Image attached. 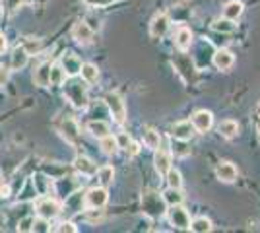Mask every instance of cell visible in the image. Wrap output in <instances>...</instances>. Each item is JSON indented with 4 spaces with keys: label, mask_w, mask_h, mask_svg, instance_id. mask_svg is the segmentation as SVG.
I'll list each match as a JSON object with an SVG mask.
<instances>
[{
    "label": "cell",
    "mask_w": 260,
    "mask_h": 233,
    "mask_svg": "<svg viewBox=\"0 0 260 233\" xmlns=\"http://www.w3.org/2000/svg\"><path fill=\"white\" fill-rule=\"evenodd\" d=\"M142 212L152 220L163 218L167 212V202L163 200V196L157 190H146L142 196Z\"/></svg>",
    "instance_id": "cell-1"
},
{
    "label": "cell",
    "mask_w": 260,
    "mask_h": 233,
    "mask_svg": "<svg viewBox=\"0 0 260 233\" xmlns=\"http://www.w3.org/2000/svg\"><path fill=\"white\" fill-rule=\"evenodd\" d=\"M62 86H64L66 99L70 101V103H72L76 109H84V107H87V101H89V97H87L86 82L76 80V76H72V80H70V82H64Z\"/></svg>",
    "instance_id": "cell-2"
},
{
    "label": "cell",
    "mask_w": 260,
    "mask_h": 233,
    "mask_svg": "<svg viewBox=\"0 0 260 233\" xmlns=\"http://www.w3.org/2000/svg\"><path fill=\"white\" fill-rule=\"evenodd\" d=\"M105 105H107L109 113L113 115L115 122L124 124V121H126V105H124V99L120 97L119 93H107Z\"/></svg>",
    "instance_id": "cell-3"
},
{
    "label": "cell",
    "mask_w": 260,
    "mask_h": 233,
    "mask_svg": "<svg viewBox=\"0 0 260 233\" xmlns=\"http://www.w3.org/2000/svg\"><path fill=\"white\" fill-rule=\"evenodd\" d=\"M167 216H169V222L173 227L177 229H188L190 227V216H188V212L184 206L181 204H173V206H169V210L165 212Z\"/></svg>",
    "instance_id": "cell-4"
},
{
    "label": "cell",
    "mask_w": 260,
    "mask_h": 233,
    "mask_svg": "<svg viewBox=\"0 0 260 233\" xmlns=\"http://www.w3.org/2000/svg\"><path fill=\"white\" fill-rule=\"evenodd\" d=\"M107 190L105 187H95V189H89L84 196V206L91 208V210H99L107 204Z\"/></svg>",
    "instance_id": "cell-5"
},
{
    "label": "cell",
    "mask_w": 260,
    "mask_h": 233,
    "mask_svg": "<svg viewBox=\"0 0 260 233\" xmlns=\"http://www.w3.org/2000/svg\"><path fill=\"white\" fill-rule=\"evenodd\" d=\"M37 210V216L39 218H45V220H53L60 214V204L54 198H41L35 206Z\"/></svg>",
    "instance_id": "cell-6"
},
{
    "label": "cell",
    "mask_w": 260,
    "mask_h": 233,
    "mask_svg": "<svg viewBox=\"0 0 260 233\" xmlns=\"http://www.w3.org/2000/svg\"><path fill=\"white\" fill-rule=\"evenodd\" d=\"M212 124H214V115L206 109H198V111L192 115V126H194V130L198 132H208L210 128H212Z\"/></svg>",
    "instance_id": "cell-7"
},
{
    "label": "cell",
    "mask_w": 260,
    "mask_h": 233,
    "mask_svg": "<svg viewBox=\"0 0 260 233\" xmlns=\"http://www.w3.org/2000/svg\"><path fill=\"white\" fill-rule=\"evenodd\" d=\"M72 37H74L80 45H89L93 41V29H91L86 22H78V23H74V27H72Z\"/></svg>",
    "instance_id": "cell-8"
},
{
    "label": "cell",
    "mask_w": 260,
    "mask_h": 233,
    "mask_svg": "<svg viewBox=\"0 0 260 233\" xmlns=\"http://www.w3.org/2000/svg\"><path fill=\"white\" fill-rule=\"evenodd\" d=\"M169 25H171L169 16H167V14H157L152 20V23H150V35L155 37V39H157V37H163V35L167 34Z\"/></svg>",
    "instance_id": "cell-9"
},
{
    "label": "cell",
    "mask_w": 260,
    "mask_h": 233,
    "mask_svg": "<svg viewBox=\"0 0 260 233\" xmlns=\"http://www.w3.org/2000/svg\"><path fill=\"white\" fill-rule=\"evenodd\" d=\"M171 136L175 140H190L194 136V126L190 121H179L171 128Z\"/></svg>",
    "instance_id": "cell-10"
},
{
    "label": "cell",
    "mask_w": 260,
    "mask_h": 233,
    "mask_svg": "<svg viewBox=\"0 0 260 233\" xmlns=\"http://www.w3.org/2000/svg\"><path fill=\"white\" fill-rule=\"evenodd\" d=\"M80 187V183H78L74 177H64V179H56V183H54V189H56V194H60L62 198L66 196H70V194H74Z\"/></svg>",
    "instance_id": "cell-11"
},
{
    "label": "cell",
    "mask_w": 260,
    "mask_h": 233,
    "mask_svg": "<svg viewBox=\"0 0 260 233\" xmlns=\"http://www.w3.org/2000/svg\"><path fill=\"white\" fill-rule=\"evenodd\" d=\"M212 62H214V66H216L217 70H228V68L233 66L235 56H233V53L228 51V49H219V51H216L214 56H212Z\"/></svg>",
    "instance_id": "cell-12"
},
{
    "label": "cell",
    "mask_w": 260,
    "mask_h": 233,
    "mask_svg": "<svg viewBox=\"0 0 260 233\" xmlns=\"http://www.w3.org/2000/svg\"><path fill=\"white\" fill-rule=\"evenodd\" d=\"M60 66L64 68L66 76H78L80 74V70H82V60L78 58L76 55H72V53H66L62 56V60H60Z\"/></svg>",
    "instance_id": "cell-13"
},
{
    "label": "cell",
    "mask_w": 260,
    "mask_h": 233,
    "mask_svg": "<svg viewBox=\"0 0 260 233\" xmlns=\"http://www.w3.org/2000/svg\"><path fill=\"white\" fill-rule=\"evenodd\" d=\"M153 163H155V171L159 175H167V171L171 169V154L167 150H155V157H153Z\"/></svg>",
    "instance_id": "cell-14"
},
{
    "label": "cell",
    "mask_w": 260,
    "mask_h": 233,
    "mask_svg": "<svg viewBox=\"0 0 260 233\" xmlns=\"http://www.w3.org/2000/svg\"><path fill=\"white\" fill-rule=\"evenodd\" d=\"M216 175L223 183H233L237 179V167L231 161H219V165L216 167Z\"/></svg>",
    "instance_id": "cell-15"
},
{
    "label": "cell",
    "mask_w": 260,
    "mask_h": 233,
    "mask_svg": "<svg viewBox=\"0 0 260 233\" xmlns=\"http://www.w3.org/2000/svg\"><path fill=\"white\" fill-rule=\"evenodd\" d=\"M60 134L66 138V142L70 144H78L80 140V128H78V122L74 119H66L60 126Z\"/></svg>",
    "instance_id": "cell-16"
},
{
    "label": "cell",
    "mask_w": 260,
    "mask_h": 233,
    "mask_svg": "<svg viewBox=\"0 0 260 233\" xmlns=\"http://www.w3.org/2000/svg\"><path fill=\"white\" fill-rule=\"evenodd\" d=\"M74 167H76L78 173H82V175H86V177H91V175H95V171H98V165L86 157V155H78L76 159H74Z\"/></svg>",
    "instance_id": "cell-17"
},
{
    "label": "cell",
    "mask_w": 260,
    "mask_h": 233,
    "mask_svg": "<svg viewBox=\"0 0 260 233\" xmlns=\"http://www.w3.org/2000/svg\"><path fill=\"white\" fill-rule=\"evenodd\" d=\"M27 60H29V53H27L23 47H16V49L12 51V56H10L12 70H22V68L27 64Z\"/></svg>",
    "instance_id": "cell-18"
},
{
    "label": "cell",
    "mask_w": 260,
    "mask_h": 233,
    "mask_svg": "<svg viewBox=\"0 0 260 233\" xmlns=\"http://www.w3.org/2000/svg\"><path fill=\"white\" fill-rule=\"evenodd\" d=\"M175 45H177L179 51L190 49V45H192V31L188 27H179L177 35H175Z\"/></svg>",
    "instance_id": "cell-19"
},
{
    "label": "cell",
    "mask_w": 260,
    "mask_h": 233,
    "mask_svg": "<svg viewBox=\"0 0 260 233\" xmlns=\"http://www.w3.org/2000/svg\"><path fill=\"white\" fill-rule=\"evenodd\" d=\"M49 78H51V62H43L41 66L35 68V74H33V82L37 86H49Z\"/></svg>",
    "instance_id": "cell-20"
},
{
    "label": "cell",
    "mask_w": 260,
    "mask_h": 233,
    "mask_svg": "<svg viewBox=\"0 0 260 233\" xmlns=\"http://www.w3.org/2000/svg\"><path fill=\"white\" fill-rule=\"evenodd\" d=\"M243 2H239V0H231L228 2L225 6H223V18H228V20H233V22H237L239 18H241V14H243Z\"/></svg>",
    "instance_id": "cell-21"
},
{
    "label": "cell",
    "mask_w": 260,
    "mask_h": 233,
    "mask_svg": "<svg viewBox=\"0 0 260 233\" xmlns=\"http://www.w3.org/2000/svg\"><path fill=\"white\" fill-rule=\"evenodd\" d=\"M87 132L101 140L103 136H107V134L111 132V128H109V124L105 121H91V122H87Z\"/></svg>",
    "instance_id": "cell-22"
},
{
    "label": "cell",
    "mask_w": 260,
    "mask_h": 233,
    "mask_svg": "<svg viewBox=\"0 0 260 233\" xmlns=\"http://www.w3.org/2000/svg\"><path fill=\"white\" fill-rule=\"evenodd\" d=\"M142 138H144V144L148 146L150 150H157L161 146V136H159V132H155L153 128H144L142 130Z\"/></svg>",
    "instance_id": "cell-23"
},
{
    "label": "cell",
    "mask_w": 260,
    "mask_h": 233,
    "mask_svg": "<svg viewBox=\"0 0 260 233\" xmlns=\"http://www.w3.org/2000/svg\"><path fill=\"white\" fill-rule=\"evenodd\" d=\"M217 130H219V134L223 136V138H228V140H231V138H235L239 132V124L235 121H231V119H228V121H221L219 122V126H217Z\"/></svg>",
    "instance_id": "cell-24"
},
{
    "label": "cell",
    "mask_w": 260,
    "mask_h": 233,
    "mask_svg": "<svg viewBox=\"0 0 260 233\" xmlns=\"http://www.w3.org/2000/svg\"><path fill=\"white\" fill-rule=\"evenodd\" d=\"M188 229L194 233H208L214 229V225H212V222L208 220L206 216H198V218H194V220L190 222V227H188Z\"/></svg>",
    "instance_id": "cell-25"
},
{
    "label": "cell",
    "mask_w": 260,
    "mask_h": 233,
    "mask_svg": "<svg viewBox=\"0 0 260 233\" xmlns=\"http://www.w3.org/2000/svg\"><path fill=\"white\" fill-rule=\"evenodd\" d=\"M98 179H99V185L101 187H105L107 189L109 185L113 183V179H115V169H113V165H103V167H99L98 171Z\"/></svg>",
    "instance_id": "cell-26"
},
{
    "label": "cell",
    "mask_w": 260,
    "mask_h": 233,
    "mask_svg": "<svg viewBox=\"0 0 260 233\" xmlns=\"http://www.w3.org/2000/svg\"><path fill=\"white\" fill-rule=\"evenodd\" d=\"M101 152L105 155H115L119 152V144H117V138H113L111 134L101 138Z\"/></svg>",
    "instance_id": "cell-27"
},
{
    "label": "cell",
    "mask_w": 260,
    "mask_h": 233,
    "mask_svg": "<svg viewBox=\"0 0 260 233\" xmlns=\"http://www.w3.org/2000/svg\"><path fill=\"white\" fill-rule=\"evenodd\" d=\"M66 72L64 68L60 66V64H56V66H51V78H49V84L51 86H62L66 82Z\"/></svg>",
    "instance_id": "cell-28"
},
{
    "label": "cell",
    "mask_w": 260,
    "mask_h": 233,
    "mask_svg": "<svg viewBox=\"0 0 260 233\" xmlns=\"http://www.w3.org/2000/svg\"><path fill=\"white\" fill-rule=\"evenodd\" d=\"M80 74H82V78H84V82H86V84H93V82H98L99 70H98L95 64H82Z\"/></svg>",
    "instance_id": "cell-29"
},
{
    "label": "cell",
    "mask_w": 260,
    "mask_h": 233,
    "mask_svg": "<svg viewBox=\"0 0 260 233\" xmlns=\"http://www.w3.org/2000/svg\"><path fill=\"white\" fill-rule=\"evenodd\" d=\"M212 27H214V31H219V34H233L237 25L233 23V20L219 18V20H216V22L212 23Z\"/></svg>",
    "instance_id": "cell-30"
},
{
    "label": "cell",
    "mask_w": 260,
    "mask_h": 233,
    "mask_svg": "<svg viewBox=\"0 0 260 233\" xmlns=\"http://www.w3.org/2000/svg\"><path fill=\"white\" fill-rule=\"evenodd\" d=\"M163 200L167 202V206H173V204H181L183 202V194H181V189H169L165 190V192H161Z\"/></svg>",
    "instance_id": "cell-31"
},
{
    "label": "cell",
    "mask_w": 260,
    "mask_h": 233,
    "mask_svg": "<svg viewBox=\"0 0 260 233\" xmlns=\"http://www.w3.org/2000/svg\"><path fill=\"white\" fill-rule=\"evenodd\" d=\"M31 183H33V189H35V192L45 194V192H47V189H49V185H51V179H47L45 175H35V177L31 179Z\"/></svg>",
    "instance_id": "cell-32"
},
{
    "label": "cell",
    "mask_w": 260,
    "mask_h": 233,
    "mask_svg": "<svg viewBox=\"0 0 260 233\" xmlns=\"http://www.w3.org/2000/svg\"><path fill=\"white\" fill-rule=\"evenodd\" d=\"M165 179H167V183H169L171 189H181V187H183V177H181V173H179L177 169H173V167L167 171Z\"/></svg>",
    "instance_id": "cell-33"
},
{
    "label": "cell",
    "mask_w": 260,
    "mask_h": 233,
    "mask_svg": "<svg viewBox=\"0 0 260 233\" xmlns=\"http://www.w3.org/2000/svg\"><path fill=\"white\" fill-rule=\"evenodd\" d=\"M22 47L29 53V55H37V53L41 51V41L35 39V37H25V41H23Z\"/></svg>",
    "instance_id": "cell-34"
},
{
    "label": "cell",
    "mask_w": 260,
    "mask_h": 233,
    "mask_svg": "<svg viewBox=\"0 0 260 233\" xmlns=\"http://www.w3.org/2000/svg\"><path fill=\"white\" fill-rule=\"evenodd\" d=\"M173 154L177 155V157H186V155L190 154V148L186 146V140H175Z\"/></svg>",
    "instance_id": "cell-35"
},
{
    "label": "cell",
    "mask_w": 260,
    "mask_h": 233,
    "mask_svg": "<svg viewBox=\"0 0 260 233\" xmlns=\"http://www.w3.org/2000/svg\"><path fill=\"white\" fill-rule=\"evenodd\" d=\"M31 231H51L49 220H45V218H37V220H33Z\"/></svg>",
    "instance_id": "cell-36"
},
{
    "label": "cell",
    "mask_w": 260,
    "mask_h": 233,
    "mask_svg": "<svg viewBox=\"0 0 260 233\" xmlns=\"http://www.w3.org/2000/svg\"><path fill=\"white\" fill-rule=\"evenodd\" d=\"M54 231H58V233H76V225L72 222H62L58 227H54Z\"/></svg>",
    "instance_id": "cell-37"
},
{
    "label": "cell",
    "mask_w": 260,
    "mask_h": 233,
    "mask_svg": "<svg viewBox=\"0 0 260 233\" xmlns=\"http://www.w3.org/2000/svg\"><path fill=\"white\" fill-rule=\"evenodd\" d=\"M4 2V8L8 12H14V10H18L22 4H25V0H2Z\"/></svg>",
    "instance_id": "cell-38"
},
{
    "label": "cell",
    "mask_w": 260,
    "mask_h": 233,
    "mask_svg": "<svg viewBox=\"0 0 260 233\" xmlns=\"http://www.w3.org/2000/svg\"><path fill=\"white\" fill-rule=\"evenodd\" d=\"M130 142H132V140H130V136L126 132H120L119 136H117V144H119V150H126Z\"/></svg>",
    "instance_id": "cell-39"
},
{
    "label": "cell",
    "mask_w": 260,
    "mask_h": 233,
    "mask_svg": "<svg viewBox=\"0 0 260 233\" xmlns=\"http://www.w3.org/2000/svg\"><path fill=\"white\" fill-rule=\"evenodd\" d=\"M31 225H33V218H25L22 222L18 223V231H31Z\"/></svg>",
    "instance_id": "cell-40"
},
{
    "label": "cell",
    "mask_w": 260,
    "mask_h": 233,
    "mask_svg": "<svg viewBox=\"0 0 260 233\" xmlns=\"http://www.w3.org/2000/svg\"><path fill=\"white\" fill-rule=\"evenodd\" d=\"M84 22H86L87 25H89V27L93 29V31H99V29H101V23H99V20H95L93 16H87Z\"/></svg>",
    "instance_id": "cell-41"
},
{
    "label": "cell",
    "mask_w": 260,
    "mask_h": 233,
    "mask_svg": "<svg viewBox=\"0 0 260 233\" xmlns=\"http://www.w3.org/2000/svg\"><path fill=\"white\" fill-rule=\"evenodd\" d=\"M6 80H8V68L0 66V88L6 84Z\"/></svg>",
    "instance_id": "cell-42"
},
{
    "label": "cell",
    "mask_w": 260,
    "mask_h": 233,
    "mask_svg": "<svg viewBox=\"0 0 260 233\" xmlns=\"http://www.w3.org/2000/svg\"><path fill=\"white\" fill-rule=\"evenodd\" d=\"M126 152H128V155H136L140 152V146L136 144V142H130L128 148H126Z\"/></svg>",
    "instance_id": "cell-43"
},
{
    "label": "cell",
    "mask_w": 260,
    "mask_h": 233,
    "mask_svg": "<svg viewBox=\"0 0 260 233\" xmlns=\"http://www.w3.org/2000/svg\"><path fill=\"white\" fill-rule=\"evenodd\" d=\"M6 47H8L6 37H4V35H0V53H4V51H6Z\"/></svg>",
    "instance_id": "cell-44"
},
{
    "label": "cell",
    "mask_w": 260,
    "mask_h": 233,
    "mask_svg": "<svg viewBox=\"0 0 260 233\" xmlns=\"http://www.w3.org/2000/svg\"><path fill=\"white\" fill-rule=\"evenodd\" d=\"M0 196H2V198H8V196H10V189H8V187H0Z\"/></svg>",
    "instance_id": "cell-45"
},
{
    "label": "cell",
    "mask_w": 260,
    "mask_h": 233,
    "mask_svg": "<svg viewBox=\"0 0 260 233\" xmlns=\"http://www.w3.org/2000/svg\"><path fill=\"white\" fill-rule=\"evenodd\" d=\"M87 2H91V4H98V6H105V4H109L111 0H87Z\"/></svg>",
    "instance_id": "cell-46"
},
{
    "label": "cell",
    "mask_w": 260,
    "mask_h": 233,
    "mask_svg": "<svg viewBox=\"0 0 260 233\" xmlns=\"http://www.w3.org/2000/svg\"><path fill=\"white\" fill-rule=\"evenodd\" d=\"M256 113H258V117H260V105H258V107H256Z\"/></svg>",
    "instance_id": "cell-47"
}]
</instances>
